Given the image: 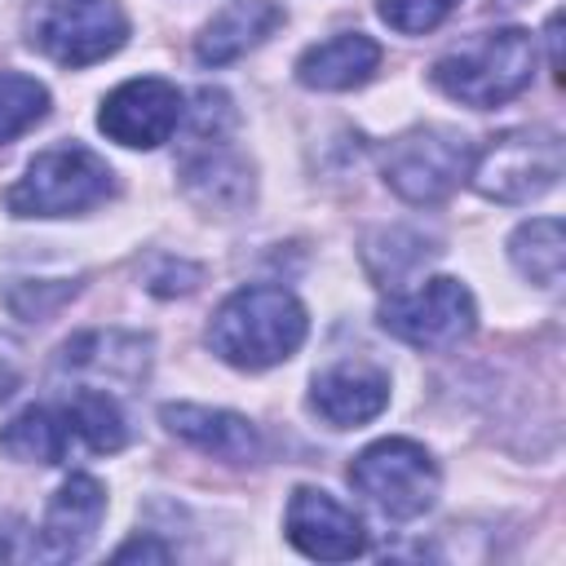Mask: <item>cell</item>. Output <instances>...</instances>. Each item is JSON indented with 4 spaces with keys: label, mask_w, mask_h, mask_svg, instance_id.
<instances>
[{
    "label": "cell",
    "mask_w": 566,
    "mask_h": 566,
    "mask_svg": "<svg viewBox=\"0 0 566 566\" xmlns=\"http://www.w3.org/2000/svg\"><path fill=\"white\" fill-rule=\"evenodd\" d=\"M49 115V88L31 75L0 71V146Z\"/></svg>",
    "instance_id": "cell-20"
},
{
    "label": "cell",
    "mask_w": 566,
    "mask_h": 566,
    "mask_svg": "<svg viewBox=\"0 0 566 566\" xmlns=\"http://www.w3.org/2000/svg\"><path fill=\"white\" fill-rule=\"evenodd\" d=\"M115 557H119V562H128V557H155V562H164V557H168V548H164V544H155V539H133V544H124Z\"/></svg>",
    "instance_id": "cell-24"
},
{
    "label": "cell",
    "mask_w": 566,
    "mask_h": 566,
    "mask_svg": "<svg viewBox=\"0 0 566 566\" xmlns=\"http://www.w3.org/2000/svg\"><path fill=\"white\" fill-rule=\"evenodd\" d=\"M305 332H310L305 305L287 287L252 283L221 301V310L212 314V327H208V345L226 363H234L243 371H261V367L292 358L301 349Z\"/></svg>",
    "instance_id": "cell-1"
},
{
    "label": "cell",
    "mask_w": 566,
    "mask_h": 566,
    "mask_svg": "<svg viewBox=\"0 0 566 566\" xmlns=\"http://www.w3.org/2000/svg\"><path fill=\"white\" fill-rule=\"evenodd\" d=\"M181 186L203 212H243L252 203V168L230 146V137L217 142H186L181 155Z\"/></svg>",
    "instance_id": "cell-11"
},
{
    "label": "cell",
    "mask_w": 566,
    "mask_h": 566,
    "mask_svg": "<svg viewBox=\"0 0 566 566\" xmlns=\"http://www.w3.org/2000/svg\"><path fill=\"white\" fill-rule=\"evenodd\" d=\"M4 557H18V522L0 517V562Z\"/></svg>",
    "instance_id": "cell-26"
},
{
    "label": "cell",
    "mask_w": 566,
    "mask_h": 566,
    "mask_svg": "<svg viewBox=\"0 0 566 566\" xmlns=\"http://www.w3.org/2000/svg\"><path fill=\"white\" fill-rule=\"evenodd\" d=\"M473 164V142L455 128H411L385 146V181L407 203H438L447 199Z\"/></svg>",
    "instance_id": "cell-6"
},
{
    "label": "cell",
    "mask_w": 566,
    "mask_h": 566,
    "mask_svg": "<svg viewBox=\"0 0 566 566\" xmlns=\"http://www.w3.org/2000/svg\"><path fill=\"white\" fill-rule=\"evenodd\" d=\"M80 442L66 402L57 407H27L0 429V451L9 460H40V464H62L66 447Z\"/></svg>",
    "instance_id": "cell-17"
},
{
    "label": "cell",
    "mask_w": 566,
    "mask_h": 566,
    "mask_svg": "<svg viewBox=\"0 0 566 566\" xmlns=\"http://www.w3.org/2000/svg\"><path fill=\"white\" fill-rule=\"evenodd\" d=\"M376 66H380V44L371 35H363V31H345V35H332L323 44H310L296 57V80L305 88L340 93V88L367 84Z\"/></svg>",
    "instance_id": "cell-15"
},
{
    "label": "cell",
    "mask_w": 566,
    "mask_h": 566,
    "mask_svg": "<svg viewBox=\"0 0 566 566\" xmlns=\"http://www.w3.org/2000/svg\"><path fill=\"white\" fill-rule=\"evenodd\" d=\"M460 0H380V18L402 35H424L451 18Z\"/></svg>",
    "instance_id": "cell-22"
},
{
    "label": "cell",
    "mask_w": 566,
    "mask_h": 566,
    "mask_svg": "<svg viewBox=\"0 0 566 566\" xmlns=\"http://www.w3.org/2000/svg\"><path fill=\"white\" fill-rule=\"evenodd\" d=\"M159 420L168 424V433L199 447L203 455H217V460H230V464H252L261 455V433L248 416H234V411H221V407L177 402V407H164Z\"/></svg>",
    "instance_id": "cell-14"
},
{
    "label": "cell",
    "mask_w": 566,
    "mask_h": 566,
    "mask_svg": "<svg viewBox=\"0 0 566 566\" xmlns=\"http://www.w3.org/2000/svg\"><path fill=\"white\" fill-rule=\"evenodd\" d=\"M150 340L137 332H84L62 349L66 371H106L111 380H142Z\"/></svg>",
    "instance_id": "cell-18"
},
{
    "label": "cell",
    "mask_w": 566,
    "mask_h": 566,
    "mask_svg": "<svg viewBox=\"0 0 566 566\" xmlns=\"http://www.w3.org/2000/svg\"><path fill=\"white\" fill-rule=\"evenodd\" d=\"M18 389V340L0 332V398Z\"/></svg>",
    "instance_id": "cell-23"
},
{
    "label": "cell",
    "mask_w": 566,
    "mask_h": 566,
    "mask_svg": "<svg viewBox=\"0 0 566 566\" xmlns=\"http://www.w3.org/2000/svg\"><path fill=\"white\" fill-rule=\"evenodd\" d=\"M128 40V18L115 0H44L31 22V44L62 66H93Z\"/></svg>",
    "instance_id": "cell-7"
},
{
    "label": "cell",
    "mask_w": 566,
    "mask_h": 566,
    "mask_svg": "<svg viewBox=\"0 0 566 566\" xmlns=\"http://www.w3.org/2000/svg\"><path fill=\"white\" fill-rule=\"evenodd\" d=\"M557 27H562V18L553 13L548 18V62H553V75H562V35H557Z\"/></svg>",
    "instance_id": "cell-25"
},
{
    "label": "cell",
    "mask_w": 566,
    "mask_h": 566,
    "mask_svg": "<svg viewBox=\"0 0 566 566\" xmlns=\"http://www.w3.org/2000/svg\"><path fill=\"white\" fill-rule=\"evenodd\" d=\"M349 482L394 522H411L438 500V464L411 438H380L358 451L349 464Z\"/></svg>",
    "instance_id": "cell-5"
},
{
    "label": "cell",
    "mask_w": 566,
    "mask_h": 566,
    "mask_svg": "<svg viewBox=\"0 0 566 566\" xmlns=\"http://www.w3.org/2000/svg\"><path fill=\"white\" fill-rule=\"evenodd\" d=\"M562 248H566V230H562L557 217H535V221L517 226L513 239H509L513 265L539 287H557L562 283V256H566Z\"/></svg>",
    "instance_id": "cell-19"
},
{
    "label": "cell",
    "mask_w": 566,
    "mask_h": 566,
    "mask_svg": "<svg viewBox=\"0 0 566 566\" xmlns=\"http://www.w3.org/2000/svg\"><path fill=\"white\" fill-rule=\"evenodd\" d=\"M279 22H283V9L274 0H234L203 27V35L195 40V57L203 66H226L248 49H256Z\"/></svg>",
    "instance_id": "cell-16"
},
{
    "label": "cell",
    "mask_w": 566,
    "mask_h": 566,
    "mask_svg": "<svg viewBox=\"0 0 566 566\" xmlns=\"http://www.w3.org/2000/svg\"><path fill=\"white\" fill-rule=\"evenodd\" d=\"M562 177V137L548 128H513L473 150L469 181L495 203H526L557 186Z\"/></svg>",
    "instance_id": "cell-4"
},
{
    "label": "cell",
    "mask_w": 566,
    "mask_h": 566,
    "mask_svg": "<svg viewBox=\"0 0 566 566\" xmlns=\"http://www.w3.org/2000/svg\"><path fill=\"white\" fill-rule=\"evenodd\" d=\"M385 402H389V376L371 363L327 367L323 376H314V389H310V407L336 429L367 424L371 416L385 411Z\"/></svg>",
    "instance_id": "cell-13"
},
{
    "label": "cell",
    "mask_w": 566,
    "mask_h": 566,
    "mask_svg": "<svg viewBox=\"0 0 566 566\" xmlns=\"http://www.w3.org/2000/svg\"><path fill=\"white\" fill-rule=\"evenodd\" d=\"M429 256L424 239L420 234H407V230H380L371 243H367V270L371 279L380 283H398L407 270H416L420 261Z\"/></svg>",
    "instance_id": "cell-21"
},
{
    "label": "cell",
    "mask_w": 566,
    "mask_h": 566,
    "mask_svg": "<svg viewBox=\"0 0 566 566\" xmlns=\"http://www.w3.org/2000/svg\"><path fill=\"white\" fill-rule=\"evenodd\" d=\"M287 539L318 562H349L367 548L363 522L323 486H296L287 500Z\"/></svg>",
    "instance_id": "cell-10"
},
{
    "label": "cell",
    "mask_w": 566,
    "mask_h": 566,
    "mask_svg": "<svg viewBox=\"0 0 566 566\" xmlns=\"http://www.w3.org/2000/svg\"><path fill=\"white\" fill-rule=\"evenodd\" d=\"M531 71H535V40L522 27H500V31H482L455 44L451 53H442L429 80L447 97L473 111H491L517 97L531 84Z\"/></svg>",
    "instance_id": "cell-2"
},
{
    "label": "cell",
    "mask_w": 566,
    "mask_h": 566,
    "mask_svg": "<svg viewBox=\"0 0 566 566\" xmlns=\"http://www.w3.org/2000/svg\"><path fill=\"white\" fill-rule=\"evenodd\" d=\"M115 190L106 159L88 146H53L27 164V172L9 186L4 203L13 217H71L97 208Z\"/></svg>",
    "instance_id": "cell-3"
},
{
    "label": "cell",
    "mask_w": 566,
    "mask_h": 566,
    "mask_svg": "<svg viewBox=\"0 0 566 566\" xmlns=\"http://www.w3.org/2000/svg\"><path fill=\"white\" fill-rule=\"evenodd\" d=\"M181 115H186V106H181L177 84H168L159 75H142V80H128L115 93H106V102L97 111V128L119 146L150 150L177 133Z\"/></svg>",
    "instance_id": "cell-9"
},
{
    "label": "cell",
    "mask_w": 566,
    "mask_h": 566,
    "mask_svg": "<svg viewBox=\"0 0 566 566\" xmlns=\"http://www.w3.org/2000/svg\"><path fill=\"white\" fill-rule=\"evenodd\" d=\"M106 513V491L97 478L88 473H75L57 486V495L49 500V513L40 522V535L31 544L35 557H49V562H66V557H80L97 531Z\"/></svg>",
    "instance_id": "cell-12"
},
{
    "label": "cell",
    "mask_w": 566,
    "mask_h": 566,
    "mask_svg": "<svg viewBox=\"0 0 566 566\" xmlns=\"http://www.w3.org/2000/svg\"><path fill=\"white\" fill-rule=\"evenodd\" d=\"M478 323L473 296L460 279H429L380 305V327L416 349H451Z\"/></svg>",
    "instance_id": "cell-8"
}]
</instances>
